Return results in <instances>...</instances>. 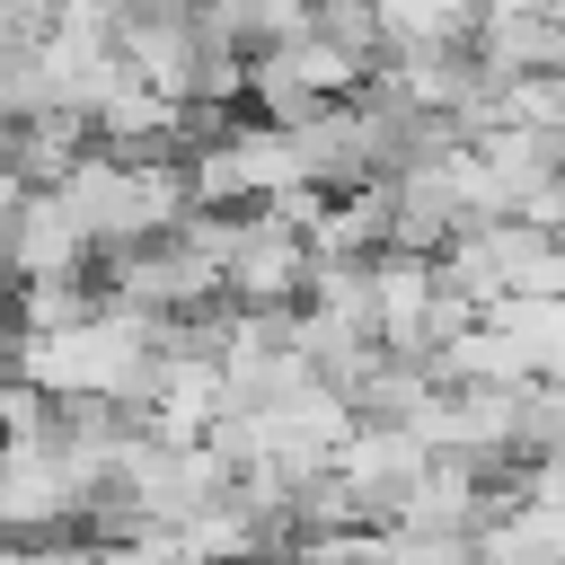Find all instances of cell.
Listing matches in <instances>:
<instances>
[{
  "label": "cell",
  "instance_id": "obj_1",
  "mask_svg": "<svg viewBox=\"0 0 565 565\" xmlns=\"http://www.w3.org/2000/svg\"><path fill=\"white\" fill-rule=\"evenodd\" d=\"M168 353V318H141V309H79L71 327H35V335H9V371L35 380L53 406L62 397H97V406H132L150 397V371Z\"/></svg>",
  "mask_w": 565,
  "mask_h": 565
},
{
  "label": "cell",
  "instance_id": "obj_2",
  "mask_svg": "<svg viewBox=\"0 0 565 565\" xmlns=\"http://www.w3.org/2000/svg\"><path fill=\"white\" fill-rule=\"evenodd\" d=\"M53 194L71 203V221L88 230L97 256L141 247V238H159V230H177V221L194 212L185 150H106V141H88L79 168H71Z\"/></svg>",
  "mask_w": 565,
  "mask_h": 565
},
{
  "label": "cell",
  "instance_id": "obj_3",
  "mask_svg": "<svg viewBox=\"0 0 565 565\" xmlns=\"http://www.w3.org/2000/svg\"><path fill=\"white\" fill-rule=\"evenodd\" d=\"M185 185H194V212H265L282 194H300V141L265 115L247 124H203L185 141Z\"/></svg>",
  "mask_w": 565,
  "mask_h": 565
},
{
  "label": "cell",
  "instance_id": "obj_4",
  "mask_svg": "<svg viewBox=\"0 0 565 565\" xmlns=\"http://www.w3.org/2000/svg\"><path fill=\"white\" fill-rule=\"evenodd\" d=\"M441 282L468 300V309H494V300H539V291H556L565 300V238L556 230H539V221H477V230H459L441 256Z\"/></svg>",
  "mask_w": 565,
  "mask_h": 565
},
{
  "label": "cell",
  "instance_id": "obj_5",
  "mask_svg": "<svg viewBox=\"0 0 565 565\" xmlns=\"http://www.w3.org/2000/svg\"><path fill=\"white\" fill-rule=\"evenodd\" d=\"M477 309L441 282V265L433 256H371V335H380V353H397V362H433L459 327H468Z\"/></svg>",
  "mask_w": 565,
  "mask_h": 565
},
{
  "label": "cell",
  "instance_id": "obj_6",
  "mask_svg": "<svg viewBox=\"0 0 565 565\" xmlns=\"http://www.w3.org/2000/svg\"><path fill=\"white\" fill-rule=\"evenodd\" d=\"M309 265H318V247H309V230L291 212H274V203L238 212L230 221V256H221V300L230 309H300Z\"/></svg>",
  "mask_w": 565,
  "mask_h": 565
},
{
  "label": "cell",
  "instance_id": "obj_7",
  "mask_svg": "<svg viewBox=\"0 0 565 565\" xmlns=\"http://www.w3.org/2000/svg\"><path fill=\"white\" fill-rule=\"evenodd\" d=\"M0 274H9V291H18V282H88V274H97V247H88V230L71 221L62 194H26V203H18V230H9V247H0Z\"/></svg>",
  "mask_w": 565,
  "mask_h": 565
},
{
  "label": "cell",
  "instance_id": "obj_8",
  "mask_svg": "<svg viewBox=\"0 0 565 565\" xmlns=\"http://www.w3.org/2000/svg\"><path fill=\"white\" fill-rule=\"evenodd\" d=\"M468 53L494 71V79H530V71H565V26L556 9H486Z\"/></svg>",
  "mask_w": 565,
  "mask_h": 565
},
{
  "label": "cell",
  "instance_id": "obj_9",
  "mask_svg": "<svg viewBox=\"0 0 565 565\" xmlns=\"http://www.w3.org/2000/svg\"><path fill=\"white\" fill-rule=\"evenodd\" d=\"M309 26H318L327 44H344L362 71L388 62V35H380V9H371V0H309Z\"/></svg>",
  "mask_w": 565,
  "mask_h": 565
},
{
  "label": "cell",
  "instance_id": "obj_10",
  "mask_svg": "<svg viewBox=\"0 0 565 565\" xmlns=\"http://www.w3.org/2000/svg\"><path fill=\"white\" fill-rule=\"evenodd\" d=\"M53 424V397L35 388V380H18V371H0V441H35Z\"/></svg>",
  "mask_w": 565,
  "mask_h": 565
},
{
  "label": "cell",
  "instance_id": "obj_11",
  "mask_svg": "<svg viewBox=\"0 0 565 565\" xmlns=\"http://www.w3.org/2000/svg\"><path fill=\"white\" fill-rule=\"evenodd\" d=\"M18 203H26V185L0 168V247H9V230H18Z\"/></svg>",
  "mask_w": 565,
  "mask_h": 565
},
{
  "label": "cell",
  "instance_id": "obj_12",
  "mask_svg": "<svg viewBox=\"0 0 565 565\" xmlns=\"http://www.w3.org/2000/svg\"><path fill=\"white\" fill-rule=\"evenodd\" d=\"M539 230H556V238H565V168H556V194L539 203Z\"/></svg>",
  "mask_w": 565,
  "mask_h": 565
},
{
  "label": "cell",
  "instance_id": "obj_13",
  "mask_svg": "<svg viewBox=\"0 0 565 565\" xmlns=\"http://www.w3.org/2000/svg\"><path fill=\"white\" fill-rule=\"evenodd\" d=\"M0 565H26V539H9V530H0Z\"/></svg>",
  "mask_w": 565,
  "mask_h": 565
},
{
  "label": "cell",
  "instance_id": "obj_14",
  "mask_svg": "<svg viewBox=\"0 0 565 565\" xmlns=\"http://www.w3.org/2000/svg\"><path fill=\"white\" fill-rule=\"evenodd\" d=\"M0 494H9V450H0Z\"/></svg>",
  "mask_w": 565,
  "mask_h": 565
},
{
  "label": "cell",
  "instance_id": "obj_15",
  "mask_svg": "<svg viewBox=\"0 0 565 565\" xmlns=\"http://www.w3.org/2000/svg\"><path fill=\"white\" fill-rule=\"evenodd\" d=\"M556 26H565V0H556Z\"/></svg>",
  "mask_w": 565,
  "mask_h": 565
}]
</instances>
